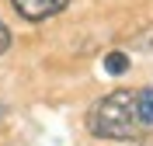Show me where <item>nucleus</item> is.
Here are the masks:
<instances>
[{
  "instance_id": "1",
  "label": "nucleus",
  "mask_w": 153,
  "mask_h": 146,
  "mask_svg": "<svg viewBox=\"0 0 153 146\" xmlns=\"http://www.w3.org/2000/svg\"><path fill=\"white\" fill-rule=\"evenodd\" d=\"M87 129L94 132L97 139H136L143 132L139 118H136V90L129 87H118L111 94H105L91 108L87 115Z\"/></svg>"
},
{
  "instance_id": "3",
  "label": "nucleus",
  "mask_w": 153,
  "mask_h": 146,
  "mask_svg": "<svg viewBox=\"0 0 153 146\" xmlns=\"http://www.w3.org/2000/svg\"><path fill=\"white\" fill-rule=\"evenodd\" d=\"M136 118L143 129H153V87L136 90Z\"/></svg>"
},
{
  "instance_id": "4",
  "label": "nucleus",
  "mask_w": 153,
  "mask_h": 146,
  "mask_svg": "<svg viewBox=\"0 0 153 146\" xmlns=\"http://www.w3.org/2000/svg\"><path fill=\"white\" fill-rule=\"evenodd\" d=\"M105 73H111V77L129 73V56H125V52H108L105 56Z\"/></svg>"
},
{
  "instance_id": "5",
  "label": "nucleus",
  "mask_w": 153,
  "mask_h": 146,
  "mask_svg": "<svg viewBox=\"0 0 153 146\" xmlns=\"http://www.w3.org/2000/svg\"><path fill=\"white\" fill-rule=\"evenodd\" d=\"M132 45H136V49H153V24H150L146 31H139V35H136Z\"/></svg>"
},
{
  "instance_id": "7",
  "label": "nucleus",
  "mask_w": 153,
  "mask_h": 146,
  "mask_svg": "<svg viewBox=\"0 0 153 146\" xmlns=\"http://www.w3.org/2000/svg\"><path fill=\"white\" fill-rule=\"evenodd\" d=\"M0 115H4V104H0Z\"/></svg>"
},
{
  "instance_id": "6",
  "label": "nucleus",
  "mask_w": 153,
  "mask_h": 146,
  "mask_svg": "<svg viewBox=\"0 0 153 146\" xmlns=\"http://www.w3.org/2000/svg\"><path fill=\"white\" fill-rule=\"evenodd\" d=\"M7 49H10V28L4 24V21H0V56H4Z\"/></svg>"
},
{
  "instance_id": "2",
  "label": "nucleus",
  "mask_w": 153,
  "mask_h": 146,
  "mask_svg": "<svg viewBox=\"0 0 153 146\" xmlns=\"http://www.w3.org/2000/svg\"><path fill=\"white\" fill-rule=\"evenodd\" d=\"M66 4L70 0H10V7L18 10L25 21H45L52 14H59Z\"/></svg>"
}]
</instances>
